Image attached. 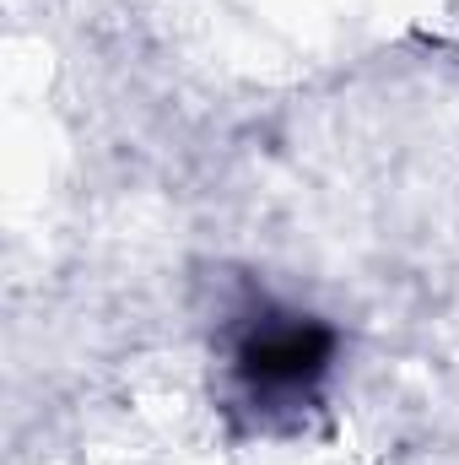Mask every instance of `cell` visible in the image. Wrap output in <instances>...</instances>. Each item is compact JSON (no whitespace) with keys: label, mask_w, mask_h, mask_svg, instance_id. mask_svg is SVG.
I'll use <instances>...</instances> for the list:
<instances>
[{"label":"cell","mask_w":459,"mask_h":465,"mask_svg":"<svg viewBox=\"0 0 459 465\" xmlns=\"http://www.w3.org/2000/svg\"><path fill=\"white\" fill-rule=\"evenodd\" d=\"M336 336L308 314H265L238 341V379L254 401H292L330 373Z\"/></svg>","instance_id":"cell-1"}]
</instances>
